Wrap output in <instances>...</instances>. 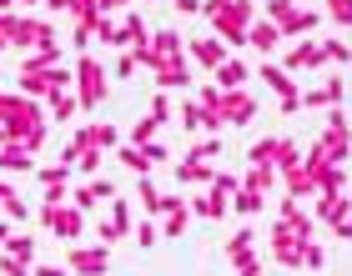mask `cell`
<instances>
[{
	"instance_id": "6da1fadb",
	"label": "cell",
	"mask_w": 352,
	"mask_h": 276,
	"mask_svg": "<svg viewBox=\"0 0 352 276\" xmlns=\"http://www.w3.org/2000/svg\"><path fill=\"white\" fill-rule=\"evenodd\" d=\"M76 86H81V95H76V101H81L86 111H96V106H106V66L96 56H81L76 60Z\"/></svg>"
},
{
	"instance_id": "7a4b0ae2",
	"label": "cell",
	"mask_w": 352,
	"mask_h": 276,
	"mask_svg": "<svg viewBox=\"0 0 352 276\" xmlns=\"http://www.w3.org/2000/svg\"><path fill=\"white\" fill-rule=\"evenodd\" d=\"M51 41H60L45 21H36V15H15V30H10V45L21 56H30V51H41V45H51Z\"/></svg>"
},
{
	"instance_id": "3957f363",
	"label": "cell",
	"mask_w": 352,
	"mask_h": 276,
	"mask_svg": "<svg viewBox=\"0 0 352 276\" xmlns=\"http://www.w3.org/2000/svg\"><path fill=\"white\" fill-rule=\"evenodd\" d=\"M36 216L45 221V231H51L56 241H71V246H76V236H81V231H86V216H81V211H76V206H56V211H36Z\"/></svg>"
},
{
	"instance_id": "277c9868",
	"label": "cell",
	"mask_w": 352,
	"mask_h": 276,
	"mask_svg": "<svg viewBox=\"0 0 352 276\" xmlns=\"http://www.w3.org/2000/svg\"><path fill=\"white\" fill-rule=\"evenodd\" d=\"M66 266H71L76 276H106L111 251H106V246H71V251H66Z\"/></svg>"
},
{
	"instance_id": "5b68a950",
	"label": "cell",
	"mask_w": 352,
	"mask_h": 276,
	"mask_svg": "<svg viewBox=\"0 0 352 276\" xmlns=\"http://www.w3.org/2000/svg\"><path fill=\"white\" fill-rule=\"evenodd\" d=\"M217 116H221V126H247L252 116H257V101H252L247 91H221V106H217Z\"/></svg>"
},
{
	"instance_id": "8992f818",
	"label": "cell",
	"mask_w": 352,
	"mask_h": 276,
	"mask_svg": "<svg viewBox=\"0 0 352 276\" xmlns=\"http://www.w3.org/2000/svg\"><path fill=\"white\" fill-rule=\"evenodd\" d=\"M111 196H116V191H111V181H101V176H91L86 186H76L71 206H76V211L86 216V211H96V206H101V201H111Z\"/></svg>"
},
{
	"instance_id": "52a82bcc",
	"label": "cell",
	"mask_w": 352,
	"mask_h": 276,
	"mask_svg": "<svg viewBox=\"0 0 352 276\" xmlns=\"http://www.w3.org/2000/svg\"><path fill=\"white\" fill-rule=\"evenodd\" d=\"M322 60H327V56H322V45H317V41H302L297 51L287 56V66H282V71H287V76H292V71H312V66H322Z\"/></svg>"
},
{
	"instance_id": "ba28073f",
	"label": "cell",
	"mask_w": 352,
	"mask_h": 276,
	"mask_svg": "<svg viewBox=\"0 0 352 276\" xmlns=\"http://www.w3.org/2000/svg\"><path fill=\"white\" fill-rule=\"evenodd\" d=\"M0 166H6V171H36V161H30V151H25V146L21 141H6V146H0Z\"/></svg>"
},
{
	"instance_id": "9c48e42d",
	"label": "cell",
	"mask_w": 352,
	"mask_h": 276,
	"mask_svg": "<svg viewBox=\"0 0 352 276\" xmlns=\"http://www.w3.org/2000/svg\"><path fill=\"white\" fill-rule=\"evenodd\" d=\"M212 76H217V91H242L247 86V66L242 60H221Z\"/></svg>"
},
{
	"instance_id": "30bf717a",
	"label": "cell",
	"mask_w": 352,
	"mask_h": 276,
	"mask_svg": "<svg viewBox=\"0 0 352 276\" xmlns=\"http://www.w3.org/2000/svg\"><path fill=\"white\" fill-rule=\"evenodd\" d=\"M247 41H252V45H257V51L267 56V51H277V41H282V30H277V25H272V21H252V25H247Z\"/></svg>"
},
{
	"instance_id": "8fae6325",
	"label": "cell",
	"mask_w": 352,
	"mask_h": 276,
	"mask_svg": "<svg viewBox=\"0 0 352 276\" xmlns=\"http://www.w3.org/2000/svg\"><path fill=\"white\" fill-rule=\"evenodd\" d=\"M317 21H322L317 10H292V15L277 21V30H282V36H302V30H317Z\"/></svg>"
},
{
	"instance_id": "7c38bea8",
	"label": "cell",
	"mask_w": 352,
	"mask_h": 276,
	"mask_svg": "<svg viewBox=\"0 0 352 276\" xmlns=\"http://www.w3.org/2000/svg\"><path fill=\"white\" fill-rule=\"evenodd\" d=\"M176 176H182V186H201V181L212 186V176H217V171L206 166V161H182V166H176Z\"/></svg>"
},
{
	"instance_id": "4fadbf2b",
	"label": "cell",
	"mask_w": 352,
	"mask_h": 276,
	"mask_svg": "<svg viewBox=\"0 0 352 276\" xmlns=\"http://www.w3.org/2000/svg\"><path fill=\"white\" fill-rule=\"evenodd\" d=\"M0 256H15V262H36V241L30 236H6V246H0Z\"/></svg>"
},
{
	"instance_id": "5bb4252c",
	"label": "cell",
	"mask_w": 352,
	"mask_h": 276,
	"mask_svg": "<svg viewBox=\"0 0 352 276\" xmlns=\"http://www.w3.org/2000/svg\"><path fill=\"white\" fill-rule=\"evenodd\" d=\"M45 106H51V116H56V121H71L76 111H81V101H76L71 91H56V95H45Z\"/></svg>"
},
{
	"instance_id": "9a60e30c",
	"label": "cell",
	"mask_w": 352,
	"mask_h": 276,
	"mask_svg": "<svg viewBox=\"0 0 352 276\" xmlns=\"http://www.w3.org/2000/svg\"><path fill=\"white\" fill-rule=\"evenodd\" d=\"M146 51L151 56H182V36H176V30H156L146 41Z\"/></svg>"
},
{
	"instance_id": "2e32d148",
	"label": "cell",
	"mask_w": 352,
	"mask_h": 276,
	"mask_svg": "<svg viewBox=\"0 0 352 276\" xmlns=\"http://www.w3.org/2000/svg\"><path fill=\"white\" fill-rule=\"evenodd\" d=\"M221 51H227V45H221L217 36H212V41H197V45H191V56H197L201 66H212V71L221 66Z\"/></svg>"
},
{
	"instance_id": "e0dca14e",
	"label": "cell",
	"mask_w": 352,
	"mask_h": 276,
	"mask_svg": "<svg viewBox=\"0 0 352 276\" xmlns=\"http://www.w3.org/2000/svg\"><path fill=\"white\" fill-rule=\"evenodd\" d=\"M262 80H267V86L277 91V95H297V86H292V76H287L282 66H262Z\"/></svg>"
},
{
	"instance_id": "ac0fdd59",
	"label": "cell",
	"mask_w": 352,
	"mask_h": 276,
	"mask_svg": "<svg viewBox=\"0 0 352 276\" xmlns=\"http://www.w3.org/2000/svg\"><path fill=\"white\" fill-rule=\"evenodd\" d=\"M247 161H252V166H272V161H277V141H252V151H247ZM272 171H277V166H272Z\"/></svg>"
},
{
	"instance_id": "d6986e66",
	"label": "cell",
	"mask_w": 352,
	"mask_h": 276,
	"mask_svg": "<svg viewBox=\"0 0 352 276\" xmlns=\"http://www.w3.org/2000/svg\"><path fill=\"white\" fill-rule=\"evenodd\" d=\"M232 206L242 211V216H257V211L267 206V196H262V191H247V186H242V191H236V196H232Z\"/></svg>"
},
{
	"instance_id": "ffe728a7",
	"label": "cell",
	"mask_w": 352,
	"mask_h": 276,
	"mask_svg": "<svg viewBox=\"0 0 352 276\" xmlns=\"http://www.w3.org/2000/svg\"><path fill=\"white\" fill-rule=\"evenodd\" d=\"M156 131H162V121H156V116H141V121L131 126V146H151Z\"/></svg>"
},
{
	"instance_id": "44dd1931",
	"label": "cell",
	"mask_w": 352,
	"mask_h": 276,
	"mask_svg": "<svg viewBox=\"0 0 352 276\" xmlns=\"http://www.w3.org/2000/svg\"><path fill=\"white\" fill-rule=\"evenodd\" d=\"M272 166H282V171L302 166V151H297V141H277V161H272Z\"/></svg>"
},
{
	"instance_id": "7402d4cb",
	"label": "cell",
	"mask_w": 352,
	"mask_h": 276,
	"mask_svg": "<svg viewBox=\"0 0 352 276\" xmlns=\"http://www.w3.org/2000/svg\"><path fill=\"white\" fill-rule=\"evenodd\" d=\"M36 176H41V186H66L71 181V166H66V161H56V166H41Z\"/></svg>"
},
{
	"instance_id": "603a6c76",
	"label": "cell",
	"mask_w": 352,
	"mask_h": 276,
	"mask_svg": "<svg viewBox=\"0 0 352 276\" xmlns=\"http://www.w3.org/2000/svg\"><path fill=\"white\" fill-rule=\"evenodd\" d=\"M252 236H257V231H236V236L227 241V256H232V262H247V256H252Z\"/></svg>"
},
{
	"instance_id": "cb8c5ba5",
	"label": "cell",
	"mask_w": 352,
	"mask_h": 276,
	"mask_svg": "<svg viewBox=\"0 0 352 276\" xmlns=\"http://www.w3.org/2000/svg\"><path fill=\"white\" fill-rule=\"evenodd\" d=\"M0 211H6V221H30V206H25V196H15V191L0 201Z\"/></svg>"
},
{
	"instance_id": "d4e9b609",
	"label": "cell",
	"mask_w": 352,
	"mask_h": 276,
	"mask_svg": "<svg viewBox=\"0 0 352 276\" xmlns=\"http://www.w3.org/2000/svg\"><path fill=\"white\" fill-rule=\"evenodd\" d=\"M191 206H197L201 216H227V206H232V201H221V196H197Z\"/></svg>"
},
{
	"instance_id": "484cf974",
	"label": "cell",
	"mask_w": 352,
	"mask_h": 276,
	"mask_svg": "<svg viewBox=\"0 0 352 276\" xmlns=\"http://www.w3.org/2000/svg\"><path fill=\"white\" fill-rule=\"evenodd\" d=\"M272 176H277L272 166H252V176H247L242 186H247V191H267V186H272Z\"/></svg>"
},
{
	"instance_id": "4316f807",
	"label": "cell",
	"mask_w": 352,
	"mask_h": 276,
	"mask_svg": "<svg viewBox=\"0 0 352 276\" xmlns=\"http://www.w3.org/2000/svg\"><path fill=\"white\" fill-rule=\"evenodd\" d=\"M111 226H116V231H126V226H131V206H126L121 196H111Z\"/></svg>"
},
{
	"instance_id": "83f0119b",
	"label": "cell",
	"mask_w": 352,
	"mask_h": 276,
	"mask_svg": "<svg viewBox=\"0 0 352 276\" xmlns=\"http://www.w3.org/2000/svg\"><path fill=\"white\" fill-rule=\"evenodd\" d=\"M327 15L338 25H352V0H327Z\"/></svg>"
},
{
	"instance_id": "f1b7e54d",
	"label": "cell",
	"mask_w": 352,
	"mask_h": 276,
	"mask_svg": "<svg viewBox=\"0 0 352 276\" xmlns=\"http://www.w3.org/2000/svg\"><path fill=\"white\" fill-rule=\"evenodd\" d=\"M76 166H81L86 176H96L101 171V151H76Z\"/></svg>"
},
{
	"instance_id": "f546056e",
	"label": "cell",
	"mask_w": 352,
	"mask_h": 276,
	"mask_svg": "<svg viewBox=\"0 0 352 276\" xmlns=\"http://www.w3.org/2000/svg\"><path fill=\"white\" fill-rule=\"evenodd\" d=\"M156 241H162V231H156L151 221H141L136 226V246H156Z\"/></svg>"
},
{
	"instance_id": "4dcf8cb0",
	"label": "cell",
	"mask_w": 352,
	"mask_h": 276,
	"mask_svg": "<svg viewBox=\"0 0 352 276\" xmlns=\"http://www.w3.org/2000/svg\"><path fill=\"white\" fill-rule=\"evenodd\" d=\"M217 151H221V141L212 136V141H201V146H197V151H191V161H212Z\"/></svg>"
},
{
	"instance_id": "1f68e13d",
	"label": "cell",
	"mask_w": 352,
	"mask_h": 276,
	"mask_svg": "<svg viewBox=\"0 0 352 276\" xmlns=\"http://www.w3.org/2000/svg\"><path fill=\"white\" fill-rule=\"evenodd\" d=\"M151 116L166 126V116H171V101H166V95H156V101H151Z\"/></svg>"
},
{
	"instance_id": "d6a6232c",
	"label": "cell",
	"mask_w": 352,
	"mask_h": 276,
	"mask_svg": "<svg viewBox=\"0 0 352 276\" xmlns=\"http://www.w3.org/2000/svg\"><path fill=\"white\" fill-rule=\"evenodd\" d=\"M116 76H121V80H126V76H136V56H131V51L116 60Z\"/></svg>"
},
{
	"instance_id": "836d02e7",
	"label": "cell",
	"mask_w": 352,
	"mask_h": 276,
	"mask_svg": "<svg viewBox=\"0 0 352 276\" xmlns=\"http://www.w3.org/2000/svg\"><path fill=\"white\" fill-rule=\"evenodd\" d=\"M0 271H6V276H25V262H15V256H0Z\"/></svg>"
},
{
	"instance_id": "e575fe53",
	"label": "cell",
	"mask_w": 352,
	"mask_h": 276,
	"mask_svg": "<svg viewBox=\"0 0 352 276\" xmlns=\"http://www.w3.org/2000/svg\"><path fill=\"white\" fill-rule=\"evenodd\" d=\"M10 30H15V15L6 10V15H0V45H10Z\"/></svg>"
},
{
	"instance_id": "d590c367",
	"label": "cell",
	"mask_w": 352,
	"mask_h": 276,
	"mask_svg": "<svg viewBox=\"0 0 352 276\" xmlns=\"http://www.w3.org/2000/svg\"><path fill=\"white\" fill-rule=\"evenodd\" d=\"M30 276H66V266H36Z\"/></svg>"
},
{
	"instance_id": "8d00e7d4",
	"label": "cell",
	"mask_w": 352,
	"mask_h": 276,
	"mask_svg": "<svg viewBox=\"0 0 352 276\" xmlns=\"http://www.w3.org/2000/svg\"><path fill=\"white\" fill-rule=\"evenodd\" d=\"M176 10H201V0H171Z\"/></svg>"
},
{
	"instance_id": "74e56055",
	"label": "cell",
	"mask_w": 352,
	"mask_h": 276,
	"mask_svg": "<svg viewBox=\"0 0 352 276\" xmlns=\"http://www.w3.org/2000/svg\"><path fill=\"white\" fill-rule=\"evenodd\" d=\"M45 10H71V0H45Z\"/></svg>"
},
{
	"instance_id": "f35d334b",
	"label": "cell",
	"mask_w": 352,
	"mask_h": 276,
	"mask_svg": "<svg viewBox=\"0 0 352 276\" xmlns=\"http://www.w3.org/2000/svg\"><path fill=\"white\" fill-rule=\"evenodd\" d=\"M0 246H6V221H0Z\"/></svg>"
},
{
	"instance_id": "ab89813d",
	"label": "cell",
	"mask_w": 352,
	"mask_h": 276,
	"mask_svg": "<svg viewBox=\"0 0 352 276\" xmlns=\"http://www.w3.org/2000/svg\"><path fill=\"white\" fill-rule=\"evenodd\" d=\"M6 10H10V0H0V15H6Z\"/></svg>"
},
{
	"instance_id": "60d3db41",
	"label": "cell",
	"mask_w": 352,
	"mask_h": 276,
	"mask_svg": "<svg viewBox=\"0 0 352 276\" xmlns=\"http://www.w3.org/2000/svg\"><path fill=\"white\" fill-rule=\"evenodd\" d=\"M347 211H352V201H347Z\"/></svg>"
}]
</instances>
